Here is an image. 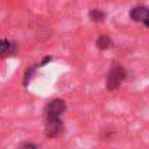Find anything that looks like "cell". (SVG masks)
Here are the masks:
<instances>
[{
  "label": "cell",
  "instance_id": "cell-1",
  "mask_svg": "<svg viewBox=\"0 0 149 149\" xmlns=\"http://www.w3.org/2000/svg\"><path fill=\"white\" fill-rule=\"evenodd\" d=\"M67 106L65 101L62 99H55L49 101L45 107V122H51V120H59L65 111Z\"/></svg>",
  "mask_w": 149,
  "mask_h": 149
},
{
  "label": "cell",
  "instance_id": "cell-2",
  "mask_svg": "<svg viewBox=\"0 0 149 149\" xmlns=\"http://www.w3.org/2000/svg\"><path fill=\"white\" fill-rule=\"evenodd\" d=\"M126 78V71L123 67L120 65H114L109 74H107V80H106V87L109 90H116Z\"/></svg>",
  "mask_w": 149,
  "mask_h": 149
},
{
  "label": "cell",
  "instance_id": "cell-3",
  "mask_svg": "<svg viewBox=\"0 0 149 149\" xmlns=\"http://www.w3.org/2000/svg\"><path fill=\"white\" fill-rule=\"evenodd\" d=\"M130 17L135 22H142L145 26L149 28V9L145 6H138L133 10H130Z\"/></svg>",
  "mask_w": 149,
  "mask_h": 149
},
{
  "label": "cell",
  "instance_id": "cell-4",
  "mask_svg": "<svg viewBox=\"0 0 149 149\" xmlns=\"http://www.w3.org/2000/svg\"><path fill=\"white\" fill-rule=\"evenodd\" d=\"M64 132V125H62V120H51L45 123V133L48 138H56L59 135H62Z\"/></svg>",
  "mask_w": 149,
  "mask_h": 149
},
{
  "label": "cell",
  "instance_id": "cell-5",
  "mask_svg": "<svg viewBox=\"0 0 149 149\" xmlns=\"http://www.w3.org/2000/svg\"><path fill=\"white\" fill-rule=\"evenodd\" d=\"M13 51V44L10 41H6V39H0V56L3 55H7Z\"/></svg>",
  "mask_w": 149,
  "mask_h": 149
},
{
  "label": "cell",
  "instance_id": "cell-6",
  "mask_svg": "<svg viewBox=\"0 0 149 149\" xmlns=\"http://www.w3.org/2000/svg\"><path fill=\"white\" fill-rule=\"evenodd\" d=\"M111 45H113L111 39H110L109 36H106V35L100 36L99 39H97V47H99L100 49H107V48H110Z\"/></svg>",
  "mask_w": 149,
  "mask_h": 149
},
{
  "label": "cell",
  "instance_id": "cell-7",
  "mask_svg": "<svg viewBox=\"0 0 149 149\" xmlns=\"http://www.w3.org/2000/svg\"><path fill=\"white\" fill-rule=\"evenodd\" d=\"M90 19H91V20H94V22H100V20H103V19H104V13H103L101 10L94 9V10H91V12H90Z\"/></svg>",
  "mask_w": 149,
  "mask_h": 149
},
{
  "label": "cell",
  "instance_id": "cell-8",
  "mask_svg": "<svg viewBox=\"0 0 149 149\" xmlns=\"http://www.w3.org/2000/svg\"><path fill=\"white\" fill-rule=\"evenodd\" d=\"M19 149H39L35 143H22Z\"/></svg>",
  "mask_w": 149,
  "mask_h": 149
}]
</instances>
